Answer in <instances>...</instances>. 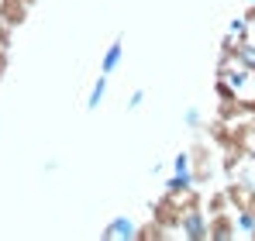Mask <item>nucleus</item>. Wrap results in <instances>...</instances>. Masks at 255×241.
<instances>
[{
    "mask_svg": "<svg viewBox=\"0 0 255 241\" xmlns=\"http://www.w3.org/2000/svg\"><path fill=\"white\" fill-rule=\"evenodd\" d=\"M152 217H155L162 228L179 231V224H183V200H179V197H172V193H162L159 200L152 203Z\"/></svg>",
    "mask_w": 255,
    "mask_h": 241,
    "instance_id": "nucleus-1",
    "label": "nucleus"
},
{
    "mask_svg": "<svg viewBox=\"0 0 255 241\" xmlns=\"http://www.w3.org/2000/svg\"><path fill=\"white\" fill-rule=\"evenodd\" d=\"M179 231H183V238H190V241L211 238V214H207L204 207H190V210H183V224H179Z\"/></svg>",
    "mask_w": 255,
    "mask_h": 241,
    "instance_id": "nucleus-2",
    "label": "nucleus"
},
{
    "mask_svg": "<svg viewBox=\"0 0 255 241\" xmlns=\"http://www.w3.org/2000/svg\"><path fill=\"white\" fill-rule=\"evenodd\" d=\"M100 238L104 241H138V221L121 214V217L107 221V228L100 231Z\"/></svg>",
    "mask_w": 255,
    "mask_h": 241,
    "instance_id": "nucleus-3",
    "label": "nucleus"
},
{
    "mask_svg": "<svg viewBox=\"0 0 255 241\" xmlns=\"http://www.w3.org/2000/svg\"><path fill=\"white\" fill-rule=\"evenodd\" d=\"M190 155H193V176H197V186H200L214 176V148L211 145H193Z\"/></svg>",
    "mask_w": 255,
    "mask_h": 241,
    "instance_id": "nucleus-4",
    "label": "nucleus"
},
{
    "mask_svg": "<svg viewBox=\"0 0 255 241\" xmlns=\"http://www.w3.org/2000/svg\"><path fill=\"white\" fill-rule=\"evenodd\" d=\"M228 197H231V207H235V210H242V207H255L252 179H245V176L231 179V183H228Z\"/></svg>",
    "mask_w": 255,
    "mask_h": 241,
    "instance_id": "nucleus-5",
    "label": "nucleus"
},
{
    "mask_svg": "<svg viewBox=\"0 0 255 241\" xmlns=\"http://www.w3.org/2000/svg\"><path fill=\"white\" fill-rule=\"evenodd\" d=\"M28 0H0V21L10 24V28H21L28 21Z\"/></svg>",
    "mask_w": 255,
    "mask_h": 241,
    "instance_id": "nucleus-6",
    "label": "nucleus"
},
{
    "mask_svg": "<svg viewBox=\"0 0 255 241\" xmlns=\"http://www.w3.org/2000/svg\"><path fill=\"white\" fill-rule=\"evenodd\" d=\"M211 238L214 241H231L238 238V221L224 210V214H211Z\"/></svg>",
    "mask_w": 255,
    "mask_h": 241,
    "instance_id": "nucleus-7",
    "label": "nucleus"
},
{
    "mask_svg": "<svg viewBox=\"0 0 255 241\" xmlns=\"http://www.w3.org/2000/svg\"><path fill=\"white\" fill-rule=\"evenodd\" d=\"M121 59H125V35H118V38L107 45V52H104V59H100V73H104V76H114V73L121 69Z\"/></svg>",
    "mask_w": 255,
    "mask_h": 241,
    "instance_id": "nucleus-8",
    "label": "nucleus"
},
{
    "mask_svg": "<svg viewBox=\"0 0 255 241\" xmlns=\"http://www.w3.org/2000/svg\"><path fill=\"white\" fill-rule=\"evenodd\" d=\"M193 186H197L193 169H172V176L166 179V193H172V197H183V193H190Z\"/></svg>",
    "mask_w": 255,
    "mask_h": 241,
    "instance_id": "nucleus-9",
    "label": "nucleus"
},
{
    "mask_svg": "<svg viewBox=\"0 0 255 241\" xmlns=\"http://www.w3.org/2000/svg\"><path fill=\"white\" fill-rule=\"evenodd\" d=\"M107 90H111V76H97L93 83V90H90V97H86V111H100V104H104V97H107Z\"/></svg>",
    "mask_w": 255,
    "mask_h": 241,
    "instance_id": "nucleus-10",
    "label": "nucleus"
},
{
    "mask_svg": "<svg viewBox=\"0 0 255 241\" xmlns=\"http://www.w3.org/2000/svg\"><path fill=\"white\" fill-rule=\"evenodd\" d=\"M159 238H169V228H162L155 217L148 224H138V241H159Z\"/></svg>",
    "mask_w": 255,
    "mask_h": 241,
    "instance_id": "nucleus-11",
    "label": "nucleus"
},
{
    "mask_svg": "<svg viewBox=\"0 0 255 241\" xmlns=\"http://www.w3.org/2000/svg\"><path fill=\"white\" fill-rule=\"evenodd\" d=\"M235 221H238V235H252L255 231V207H242L238 214H235Z\"/></svg>",
    "mask_w": 255,
    "mask_h": 241,
    "instance_id": "nucleus-12",
    "label": "nucleus"
},
{
    "mask_svg": "<svg viewBox=\"0 0 255 241\" xmlns=\"http://www.w3.org/2000/svg\"><path fill=\"white\" fill-rule=\"evenodd\" d=\"M228 207H231V197H228V190H217L211 200L204 203V210H207V214H224Z\"/></svg>",
    "mask_w": 255,
    "mask_h": 241,
    "instance_id": "nucleus-13",
    "label": "nucleus"
},
{
    "mask_svg": "<svg viewBox=\"0 0 255 241\" xmlns=\"http://www.w3.org/2000/svg\"><path fill=\"white\" fill-rule=\"evenodd\" d=\"M214 93H217V100H235V97H238V90L224 80V76H217V83H214Z\"/></svg>",
    "mask_w": 255,
    "mask_h": 241,
    "instance_id": "nucleus-14",
    "label": "nucleus"
},
{
    "mask_svg": "<svg viewBox=\"0 0 255 241\" xmlns=\"http://www.w3.org/2000/svg\"><path fill=\"white\" fill-rule=\"evenodd\" d=\"M183 124H186L190 131H197V127L204 124V114H200L197 107H186V111H183Z\"/></svg>",
    "mask_w": 255,
    "mask_h": 241,
    "instance_id": "nucleus-15",
    "label": "nucleus"
},
{
    "mask_svg": "<svg viewBox=\"0 0 255 241\" xmlns=\"http://www.w3.org/2000/svg\"><path fill=\"white\" fill-rule=\"evenodd\" d=\"M228 31H231V35H238L242 41L249 38V21H245V14H242V17H235V21L228 24Z\"/></svg>",
    "mask_w": 255,
    "mask_h": 241,
    "instance_id": "nucleus-16",
    "label": "nucleus"
},
{
    "mask_svg": "<svg viewBox=\"0 0 255 241\" xmlns=\"http://www.w3.org/2000/svg\"><path fill=\"white\" fill-rule=\"evenodd\" d=\"M141 104H145V90H134V93L128 97V111H138Z\"/></svg>",
    "mask_w": 255,
    "mask_h": 241,
    "instance_id": "nucleus-17",
    "label": "nucleus"
},
{
    "mask_svg": "<svg viewBox=\"0 0 255 241\" xmlns=\"http://www.w3.org/2000/svg\"><path fill=\"white\" fill-rule=\"evenodd\" d=\"M10 31H14V28L0 21V48H10Z\"/></svg>",
    "mask_w": 255,
    "mask_h": 241,
    "instance_id": "nucleus-18",
    "label": "nucleus"
},
{
    "mask_svg": "<svg viewBox=\"0 0 255 241\" xmlns=\"http://www.w3.org/2000/svg\"><path fill=\"white\" fill-rule=\"evenodd\" d=\"M245 21H249V24H255V3H249V10H245Z\"/></svg>",
    "mask_w": 255,
    "mask_h": 241,
    "instance_id": "nucleus-19",
    "label": "nucleus"
},
{
    "mask_svg": "<svg viewBox=\"0 0 255 241\" xmlns=\"http://www.w3.org/2000/svg\"><path fill=\"white\" fill-rule=\"evenodd\" d=\"M3 69H7V48H0V76H3Z\"/></svg>",
    "mask_w": 255,
    "mask_h": 241,
    "instance_id": "nucleus-20",
    "label": "nucleus"
},
{
    "mask_svg": "<svg viewBox=\"0 0 255 241\" xmlns=\"http://www.w3.org/2000/svg\"><path fill=\"white\" fill-rule=\"evenodd\" d=\"M242 100H245V97H242ZM245 114H252V118H255V100H245Z\"/></svg>",
    "mask_w": 255,
    "mask_h": 241,
    "instance_id": "nucleus-21",
    "label": "nucleus"
},
{
    "mask_svg": "<svg viewBox=\"0 0 255 241\" xmlns=\"http://www.w3.org/2000/svg\"><path fill=\"white\" fill-rule=\"evenodd\" d=\"M252 145H255V120H252Z\"/></svg>",
    "mask_w": 255,
    "mask_h": 241,
    "instance_id": "nucleus-22",
    "label": "nucleus"
},
{
    "mask_svg": "<svg viewBox=\"0 0 255 241\" xmlns=\"http://www.w3.org/2000/svg\"><path fill=\"white\" fill-rule=\"evenodd\" d=\"M249 238H252V241H255V231H252V235H249Z\"/></svg>",
    "mask_w": 255,
    "mask_h": 241,
    "instance_id": "nucleus-23",
    "label": "nucleus"
},
{
    "mask_svg": "<svg viewBox=\"0 0 255 241\" xmlns=\"http://www.w3.org/2000/svg\"><path fill=\"white\" fill-rule=\"evenodd\" d=\"M28 3H35V0H28Z\"/></svg>",
    "mask_w": 255,
    "mask_h": 241,
    "instance_id": "nucleus-24",
    "label": "nucleus"
},
{
    "mask_svg": "<svg viewBox=\"0 0 255 241\" xmlns=\"http://www.w3.org/2000/svg\"><path fill=\"white\" fill-rule=\"evenodd\" d=\"M249 3H255V0H249Z\"/></svg>",
    "mask_w": 255,
    "mask_h": 241,
    "instance_id": "nucleus-25",
    "label": "nucleus"
}]
</instances>
